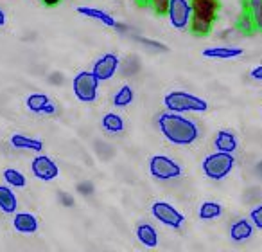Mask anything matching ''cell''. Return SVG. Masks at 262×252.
Returning <instances> with one entry per match:
<instances>
[{"label":"cell","instance_id":"obj_1","mask_svg":"<svg viewBox=\"0 0 262 252\" xmlns=\"http://www.w3.org/2000/svg\"><path fill=\"white\" fill-rule=\"evenodd\" d=\"M160 133L174 146H190L200 139V126L194 119L176 112H164L157 119Z\"/></svg>","mask_w":262,"mask_h":252},{"label":"cell","instance_id":"obj_2","mask_svg":"<svg viewBox=\"0 0 262 252\" xmlns=\"http://www.w3.org/2000/svg\"><path fill=\"white\" fill-rule=\"evenodd\" d=\"M190 9H192V16H190L189 31L194 36H208L221 11V2L219 0H190Z\"/></svg>","mask_w":262,"mask_h":252},{"label":"cell","instance_id":"obj_3","mask_svg":"<svg viewBox=\"0 0 262 252\" xmlns=\"http://www.w3.org/2000/svg\"><path fill=\"white\" fill-rule=\"evenodd\" d=\"M164 106L167 112L176 113H198V112H207L208 101L196 94L183 90H172L164 95Z\"/></svg>","mask_w":262,"mask_h":252},{"label":"cell","instance_id":"obj_4","mask_svg":"<svg viewBox=\"0 0 262 252\" xmlns=\"http://www.w3.org/2000/svg\"><path fill=\"white\" fill-rule=\"evenodd\" d=\"M233 166H235V157L233 153H228V151H217L207 155L203 159V173L207 179L210 180H219L226 179V177L232 173Z\"/></svg>","mask_w":262,"mask_h":252},{"label":"cell","instance_id":"obj_5","mask_svg":"<svg viewBox=\"0 0 262 252\" xmlns=\"http://www.w3.org/2000/svg\"><path fill=\"white\" fill-rule=\"evenodd\" d=\"M99 83L92 70H81L72 80V92L81 103H94L99 95Z\"/></svg>","mask_w":262,"mask_h":252},{"label":"cell","instance_id":"obj_6","mask_svg":"<svg viewBox=\"0 0 262 252\" xmlns=\"http://www.w3.org/2000/svg\"><path fill=\"white\" fill-rule=\"evenodd\" d=\"M149 173L153 179L160 180V182H169V180L182 177L183 169L169 155H153L149 159Z\"/></svg>","mask_w":262,"mask_h":252},{"label":"cell","instance_id":"obj_7","mask_svg":"<svg viewBox=\"0 0 262 252\" xmlns=\"http://www.w3.org/2000/svg\"><path fill=\"white\" fill-rule=\"evenodd\" d=\"M151 215L155 216L157 222H160L162 225L171 227V229H182L185 223V215L180 209H176L172 204L164 200L153 202L151 205Z\"/></svg>","mask_w":262,"mask_h":252},{"label":"cell","instance_id":"obj_8","mask_svg":"<svg viewBox=\"0 0 262 252\" xmlns=\"http://www.w3.org/2000/svg\"><path fill=\"white\" fill-rule=\"evenodd\" d=\"M167 18L171 26L178 31L189 29L190 16H192V9H190V0H171L167 8Z\"/></svg>","mask_w":262,"mask_h":252},{"label":"cell","instance_id":"obj_9","mask_svg":"<svg viewBox=\"0 0 262 252\" xmlns=\"http://www.w3.org/2000/svg\"><path fill=\"white\" fill-rule=\"evenodd\" d=\"M119 63H120V60L115 52H104V54L99 56L94 62L92 72L95 74V77H97L99 81H108L117 74Z\"/></svg>","mask_w":262,"mask_h":252},{"label":"cell","instance_id":"obj_10","mask_svg":"<svg viewBox=\"0 0 262 252\" xmlns=\"http://www.w3.org/2000/svg\"><path fill=\"white\" fill-rule=\"evenodd\" d=\"M31 171L41 182H52L59 177V168L51 157L47 155H38L31 162Z\"/></svg>","mask_w":262,"mask_h":252},{"label":"cell","instance_id":"obj_11","mask_svg":"<svg viewBox=\"0 0 262 252\" xmlns=\"http://www.w3.org/2000/svg\"><path fill=\"white\" fill-rule=\"evenodd\" d=\"M26 108L33 113H45V115H54L56 113V105L47 94L41 92H34L26 98Z\"/></svg>","mask_w":262,"mask_h":252},{"label":"cell","instance_id":"obj_12","mask_svg":"<svg viewBox=\"0 0 262 252\" xmlns=\"http://www.w3.org/2000/svg\"><path fill=\"white\" fill-rule=\"evenodd\" d=\"M76 11H77V15L84 16V18L95 20V22L102 24V26H106V27H112V29H115V27H119V24H117V20L113 18V16L110 15L108 11H104V9L90 8V6H79V8H77Z\"/></svg>","mask_w":262,"mask_h":252},{"label":"cell","instance_id":"obj_13","mask_svg":"<svg viewBox=\"0 0 262 252\" xmlns=\"http://www.w3.org/2000/svg\"><path fill=\"white\" fill-rule=\"evenodd\" d=\"M9 144L15 150H22V151H33V153H41L45 148L43 141L36 139V137H27L24 133H15V135L9 137Z\"/></svg>","mask_w":262,"mask_h":252},{"label":"cell","instance_id":"obj_14","mask_svg":"<svg viewBox=\"0 0 262 252\" xmlns=\"http://www.w3.org/2000/svg\"><path fill=\"white\" fill-rule=\"evenodd\" d=\"M13 227L20 234H34L38 230V227H40V222H38V218L33 212L16 211L15 216H13Z\"/></svg>","mask_w":262,"mask_h":252},{"label":"cell","instance_id":"obj_15","mask_svg":"<svg viewBox=\"0 0 262 252\" xmlns=\"http://www.w3.org/2000/svg\"><path fill=\"white\" fill-rule=\"evenodd\" d=\"M244 51L241 47H228V45H217V47H208L203 51L205 58L210 60H235L241 58Z\"/></svg>","mask_w":262,"mask_h":252},{"label":"cell","instance_id":"obj_16","mask_svg":"<svg viewBox=\"0 0 262 252\" xmlns=\"http://www.w3.org/2000/svg\"><path fill=\"white\" fill-rule=\"evenodd\" d=\"M137 240H139L144 247L157 248L160 238H158V230L155 229L151 223L142 222V223H139V225H137Z\"/></svg>","mask_w":262,"mask_h":252},{"label":"cell","instance_id":"obj_17","mask_svg":"<svg viewBox=\"0 0 262 252\" xmlns=\"http://www.w3.org/2000/svg\"><path fill=\"white\" fill-rule=\"evenodd\" d=\"M0 211L6 215H15L18 211V198L11 186H0Z\"/></svg>","mask_w":262,"mask_h":252},{"label":"cell","instance_id":"obj_18","mask_svg":"<svg viewBox=\"0 0 262 252\" xmlns=\"http://www.w3.org/2000/svg\"><path fill=\"white\" fill-rule=\"evenodd\" d=\"M214 146L217 151H228V153H233V151L239 148V141H237V137L233 132H230V130H221V132H217V135H215Z\"/></svg>","mask_w":262,"mask_h":252},{"label":"cell","instance_id":"obj_19","mask_svg":"<svg viewBox=\"0 0 262 252\" xmlns=\"http://www.w3.org/2000/svg\"><path fill=\"white\" fill-rule=\"evenodd\" d=\"M253 223L250 222V218H243V220H237L235 223L230 225V238L233 241H244V240H250L253 236Z\"/></svg>","mask_w":262,"mask_h":252},{"label":"cell","instance_id":"obj_20","mask_svg":"<svg viewBox=\"0 0 262 252\" xmlns=\"http://www.w3.org/2000/svg\"><path fill=\"white\" fill-rule=\"evenodd\" d=\"M244 11L250 15L255 31L262 33V0H244Z\"/></svg>","mask_w":262,"mask_h":252},{"label":"cell","instance_id":"obj_21","mask_svg":"<svg viewBox=\"0 0 262 252\" xmlns=\"http://www.w3.org/2000/svg\"><path fill=\"white\" fill-rule=\"evenodd\" d=\"M102 128L106 130L108 133H122L124 130V119L122 115H119V113L115 112H108L102 115Z\"/></svg>","mask_w":262,"mask_h":252},{"label":"cell","instance_id":"obj_22","mask_svg":"<svg viewBox=\"0 0 262 252\" xmlns=\"http://www.w3.org/2000/svg\"><path fill=\"white\" fill-rule=\"evenodd\" d=\"M2 177H4V182L8 186L16 187V189H24L27 186V177L16 168H6L2 171Z\"/></svg>","mask_w":262,"mask_h":252},{"label":"cell","instance_id":"obj_23","mask_svg":"<svg viewBox=\"0 0 262 252\" xmlns=\"http://www.w3.org/2000/svg\"><path fill=\"white\" fill-rule=\"evenodd\" d=\"M133 99H135L133 88H131L129 85H122V87L113 94V106H117V108H126V106H129L131 103H133Z\"/></svg>","mask_w":262,"mask_h":252},{"label":"cell","instance_id":"obj_24","mask_svg":"<svg viewBox=\"0 0 262 252\" xmlns=\"http://www.w3.org/2000/svg\"><path fill=\"white\" fill-rule=\"evenodd\" d=\"M198 215H200V218L205 220V222H210V220H215L223 215V205L217 204V202H212V200L203 202V204L200 205Z\"/></svg>","mask_w":262,"mask_h":252},{"label":"cell","instance_id":"obj_25","mask_svg":"<svg viewBox=\"0 0 262 252\" xmlns=\"http://www.w3.org/2000/svg\"><path fill=\"white\" fill-rule=\"evenodd\" d=\"M237 27H239V29L243 31V33H246V34L255 33L253 22H251L250 15H248V13L244 11V9H243V13H241V16H239V22H237Z\"/></svg>","mask_w":262,"mask_h":252},{"label":"cell","instance_id":"obj_26","mask_svg":"<svg viewBox=\"0 0 262 252\" xmlns=\"http://www.w3.org/2000/svg\"><path fill=\"white\" fill-rule=\"evenodd\" d=\"M169 2L171 0H149V6L153 8V11L157 15H165L167 13V8H169Z\"/></svg>","mask_w":262,"mask_h":252},{"label":"cell","instance_id":"obj_27","mask_svg":"<svg viewBox=\"0 0 262 252\" xmlns=\"http://www.w3.org/2000/svg\"><path fill=\"white\" fill-rule=\"evenodd\" d=\"M250 222L253 223V227L262 230V205H257L250 211Z\"/></svg>","mask_w":262,"mask_h":252},{"label":"cell","instance_id":"obj_28","mask_svg":"<svg viewBox=\"0 0 262 252\" xmlns=\"http://www.w3.org/2000/svg\"><path fill=\"white\" fill-rule=\"evenodd\" d=\"M250 77H251V80L262 81V65L253 67V69H251V72H250Z\"/></svg>","mask_w":262,"mask_h":252},{"label":"cell","instance_id":"obj_29","mask_svg":"<svg viewBox=\"0 0 262 252\" xmlns=\"http://www.w3.org/2000/svg\"><path fill=\"white\" fill-rule=\"evenodd\" d=\"M61 2H63V0H41V4L47 6V8H54V6L61 4Z\"/></svg>","mask_w":262,"mask_h":252},{"label":"cell","instance_id":"obj_30","mask_svg":"<svg viewBox=\"0 0 262 252\" xmlns=\"http://www.w3.org/2000/svg\"><path fill=\"white\" fill-rule=\"evenodd\" d=\"M6 22H8V16H6L4 9H0V27H4Z\"/></svg>","mask_w":262,"mask_h":252},{"label":"cell","instance_id":"obj_31","mask_svg":"<svg viewBox=\"0 0 262 252\" xmlns=\"http://www.w3.org/2000/svg\"><path fill=\"white\" fill-rule=\"evenodd\" d=\"M135 4L140 6V8H147V6H149V0H135Z\"/></svg>","mask_w":262,"mask_h":252}]
</instances>
